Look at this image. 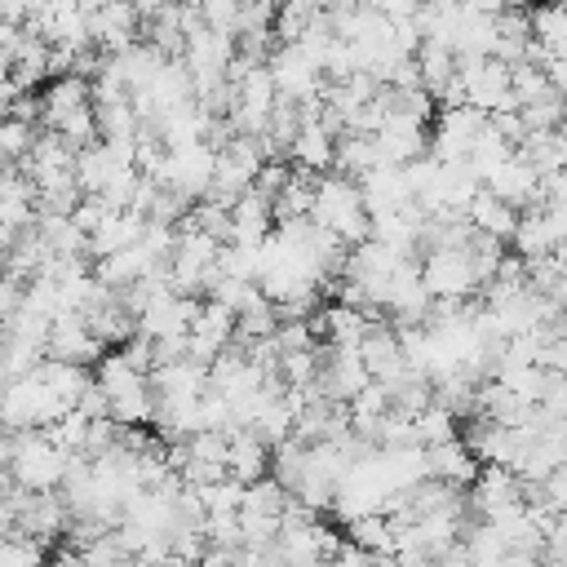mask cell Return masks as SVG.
<instances>
[{
	"mask_svg": "<svg viewBox=\"0 0 567 567\" xmlns=\"http://www.w3.org/2000/svg\"><path fill=\"white\" fill-rule=\"evenodd\" d=\"M146 213H137V208H111V217L89 235V252H93V261L97 257H106V252H115V248H128V244H137L142 235H146Z\"/></svg>",
	"mask_w": 567,
	"mask_h": 567,
	"instance_id": "10",
	"label": "cell"
},
{
	"mask_svg": "<svg viewBox=\"0 0 567 567\" xmlns=\"http://www.w3.org/2000/svg\"><path fill=\"white\" fill-rule=\"evenodd\" d=\"M270 456H275V447H270L252 425H235V430L226 434V470H230L235 478L252 483V478L270 474Z\"/></svg>",
	"mask_w": 567,
	"mask_h": 567,
	"instance_id": "7",
	"label": "cell"
},
{
	"mask_svg": "<svg viewBox=\"0 0 567 567\" xmlns=\"http://www.w3.org/2000/svg\"><path fill=\"white\" fill-rule=\"evenodd\" d=\"M44 350L53 359H75V363H89L93 368L111 346L89 328V319L80 310H62V315H53V328H49Z\"/></svg>",
	"mask_w": 567,
	"mask_h": 567,
	"instance_id": "4",
	"label": "cell"
},
{
	"mask_svg": "<svg viewBox=\"0 0 567 567\" xmlns=\"http://www.w3.org/2000/svg\"><path fill=\"white\" fill-rule=\"evenodd\" d=\"M518 213L523 208H514L509 199H501L496 190H478L474 199H470V208H465V217L478 226V230H487V235H496V239H514V230H518Z\"/></svg>",
	"mask_w": 567,
	"mask_h": 567,
	"instance_id": "12",
	"label": "cell"
},
{
	"mask_svg": "<svg viewBox=\"0 0 567 567\" xmlns=\"http://www.w3.org/2000/svg\"><path fill=\"white\" fill-rule=\"evenodd\" d=\"M545 75H549V84H554V89L567 97V58L549 53V58H545Z\"/></svg>",
	"mask_w": 567,
	"mask_h": 567,
	"instance_id": "17",
	"label": "cell"
},
{
	"mask_svg": "<svg viewBox=\"0 0 567 567\" xmlns=\"http://www.w3.org/2000/svg\"><path fill=\"white\" fill-rule=\"evenodd\" d=\"M62 412H71V403L35 372L4 381V430H35V425H53Z\"/></svg>",
	"mask_w": 567,
	"mask_h": 567,
	"instance_id": "2",
	"label": "cell"
},
{
	"mask_svg": "<svg viewBox=\"0 0 567 567\" xmlns=\"http://www.w3.org/2000/svg\"><path fill=\"white\" fill-rule=\"evenodd\" d=\"M483 186L496 190L501 199H509L514 208L545 204V195H540V173H536V164H532L527 155H518V151H514L505 164H496V168L483 177Z\"/></svg>",
	"mask_w": 567,
	"mask_h": 567,
	"instance_id": "5",
	"label": "cell"
},
{
	"mask_svg": "<svg viewBox=\"0 0 567 567\" xmlns=\"http://www.w3.org/2000/svg\"><path fill=\"white\" fill-rule=\"evenodd\" d=\"M421 270H425V284L434 288V297H474V292H483V275L474 266L470 244H461V248H430L421 257Z\"/></svg>",
	"mask_w": 567,
	"mask_h": 567,
	"instance_id": "3",
	"label": "cell"
},
{
	"mask_svg": "<svg viewBox=\"0 0 567 567\" xmlns=\"http://www.w3.org/2000/svg\"><path fill=\"white\" fill-rule=\"evenodd\" d=\"M372 164H381V155H377V137H372V133H341V137H337V159H332L337 173H346V177H363Z\"/></svg>",
	"mask_w": 567,
	"mask_h": 567,
	"instance_id": "13",
	"label": "cell"
},
{
	"mask_svg": "<svg viewBox=\"0 0 567 567\" xmlns=\"http://www.w3.org/2000/svg\"><path fill=\"white\" fill-rule=\"evenodd\" d=\"M359 190L368 199V213H390V208H403L412 195L408 186V168L403 164H372L363 177H359Z\"/></svg>",
	"mask_w": 567,
	"mask_h": 567,
	"instance_id": "8",
	"label": "cell"
},
{
	"mask_svg": "<svg viewBox=\"0 0 567 567\" xmlns=\"http://www.w3.org/2000/svg\"><path fill=\"white\" fill-rule=\"evenodd\" d=\"M40 102H44V115H40V124L44 128H62L75 111H84V106H93V80L84 75V71H71V75H58L44 93H40Z\"/></svg>",
	"mask_w": 567,
	"mask_h": 567,
	"instance_id": "6",
	"label": "cell"
},
{
	"mask_svg": "<svg viewBox=\"0 0 567 567\" xmlns=\"http://www.w3.org/2000/svg\"><path fill=\"white\" fill-rule=\"evenodd\" d=\"M425 456H430V474H434V478H447V483H456V487H474V478H478V470H483V461H478V452L465 443V434L443 439V443H430Z\"/></svg>",
	"mask_w": 567,
	"mask_h": 567,
	"instance_id": "9",
	"label": "cell"
},
{
	"mask_svg": "<svg viewBox=\"0 0 567 567\" xmlns=\"http://www.w3.org/2000/svg\"><path fill=\"white\" fill-rule=\"evenodd\" d=\"M40 128H44V124H35V120L9 115V120H4V128H0V151H4V164L27 159V151H31V146H35V137H40Z\"/></svg>",
	"mask_w": 567,
	"mask_h": 567,
	"instance_id": "15",
	"label": "cell"
},
{
	"mask_svg": "<svg viewBox=\"0 0 567 567\" xmlns=\"http://www.w3.org/2000/svg\"><path fill=\"white\" fill-rule=\"evenodd\" d=\"M359 350H363V359H368V368H372V377L377 381H394L403 368H408V354H403V341H399V328L390 323H377L363 341H359Z\"/></svg>",
	"mask_w": 567,
	"mask_h": 567,
	"instance_id": "11",
	"label": "cell"
},
{
	"mask_svg": "<svg viewBox=\"0 0 567 567\" xmlns=\"http://www.w3.org/2000/svg\"><path fill=\"white\" fill-rule=\"evenodd\" d=\"M545 93H554L545 66L532 62V58L514 62V97H518V106H527V102H536V97H545Z\"/></svg>",
	"mask_w": 567,
	"mask_h": 567,
	"instance_id": "16",
	"label": "cell"
},
{
	"mask_svg": "<svg viewBox=\"0 0 567 567\" xmlns=\"http://www.w3.org/2000/svg\"><path fill=\"white\" fill-rule=\"evenodd\" d=\"M310 217H315L319 226H328L332 235H341L350 248L372 235V213H368V199H363V190H359V177H346V173H337V168L319 173V190H315Z\"/></svg>",
	"mask_w": 567,
	"mask_h": 567,
	"instance_id": "1",
	"label": "cell"
},
{
	"mask_svg": "<svg viewBox=\"0 0 567 567\" xmlns=\"http://www.w3.org/2000/svg\"><path fill=\"white\" fill-rule=\"evenodd\" d=\"M461 434V416L443 403H430L425 412H416V443H443V439H456Z\"/></svg>",
	"mask_w": 567,
	"mask_h": 567,
	"instance_id": "14",
	"label": "cell"
}]
</instances>
